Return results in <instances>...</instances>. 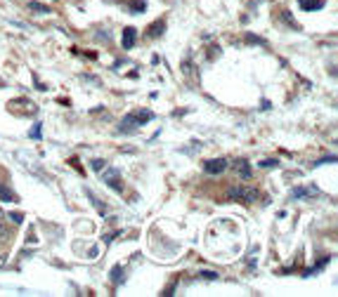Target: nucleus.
<instances>
[{"label":"nucleus","mask_w":338,"mask_h":297,"mask_svg":"<svg viewBox=\"0 0 338 297\" xmlns=\"http://www.w3.org/2000/svg\"><path fill=\"white\" fill-rule=\"evenodd\" d=\"M102 180H104V184L109 186V189H114V191H123V180H121V170H116V168H104V175H102Z\"/></svg>","instance_id":"7ed1b4c3"},{"label":"nucleus","mask_w":338,"mask_h":297,"mask_svg":"<svg viewBox=\"0 0 338 297\" xmlns=\"http://www.w3.org/2000/svg\"><path fill=\"white\" fill-rule=\"evenodd\" d=\"M33 139H41V123H36V125L31 127V132H29Z\"/></svg>","instance_id":"a211bd4d"},{"label":"nucleus","mask_w":338,"mask_h":297,"mask_svg":"<svg viewBox=\"0 0 338 297\" xmlns=\"http://www.w3.org/2000/svg\"><path fill=\"white\" fill-rule=\"evenodd\" d=\"M298 5L305 12H317L324 7V0H298Z\"/></svg>","instance_id":"0eeeda50"},{"label":"nucleus","mask_w":338,"mask_h":297,"mask_svg":"<svg viewBox=\"0 0 338 297\" xmlns=\"http://www.w3.org/2000/svg\"><path fill=\"white\" fill-rule=\"evenodd\" d=\"M135 40H137V31H135V26H126V29H123V36H121V45H123V50H132V47H135Z\"/></svg>","instance_id":"39448f33"},{"label":"nucleus","mask_w":338,"mask_h":297,"mask_svg":"<svg viewBox=\"0 0 338 297\" xmlns=\"http://www.w3.org/2000/svg\"><path fill=\"white\" fill-rule=\"evenodd\" d=\"M26 7H29L31 12H38V14H43V12H45V14H47V12H52L47 5H43V2H29Z\"/></svg>","instance_id":"9b49d317"},{"label":"nucleus","mask_w":338,"mask_h":297,"mask_svg":"<svg viewBox=\"0 0 338 297\" xmlns=\"http://www.w3.org/2000/svg\"><path fill=\"white\" fill-rule=\"evenodd\" d=\"M7 217H10V220H12L14 224H22V222H24V215H19V212H10Z\"/></svg>","instance_id":"dca6fc26"},{"label":"nucleus","mask_w":338,"mask_h":297,"mask_svg":"<svg viewBox=\"0 0 338 297\" xmlns=\"http://www.w3.org/2000/svg\"><path fill=\"white\" fill-rule=\"evenodd\" d=\"M144 10H147V2H144V0H137V2L132 5V12H144Z\"/></svg>","instance_id":"f3484780"},{"label":"nucleus","mask_w":338,"mask_h":297,"mask_svg":"<svg viewBox=\"0 0 338 297\" xmlns=\"http://www.w3.org/2000/svg\"><path fill=\"white\" fill-rule=\"evenodd\" d=\"M126 269H123V266H114V269H111V281H114V283H116V286H119V283H123V278H126Z\"/></svg>","instance_id":"9d476101"},{"label":"nucleus","mask_w":338,"mask_h":297,"mask_svg":"<svg viewBox=\"0 0 338 297\" xmlns=\"http://www.w3.org/2000/svg\"><path fill=\"white\" fill-rule=\"evenodd\" d=\"M90 168L95 170V172H102V170L107 168V160H102V158H92V160H90Z\"/></svg>","instance_id":"f8f14e48"},{"label":"nucleus","mask_w":338,"mask_h":297,"mask_svg":"<svg viewBox=\"0 0 338 297\" xmlns=\"http://www.w3.org/2000/svg\"><path fill=\"white\" fill-rule=\"evenodd\" d=\"M2 236H5V226L0 224V238H2Z\"/></svg>","instance_id":"6ab92c4d"},{"label":"nucleus","mask_w":338,"mask_h":297,"mask_svg":"<svg viewBox=\"0 0 338 297\" xmlns=\"http://www.w3.org/2000/svg\"><path fill=\"white\" fill-rule=\"evenodd\" d=\"M234 170H237V175H239L241 180H251V165H249V160L237 158L234 160Z\"/></svg>","instance_id":"423d86ee"},{"label":"nucleus","mask_w":338,"mask_h":297,"mask_svg":"<svg viewBox=\"0 0 338 297\" xmlns=\"http://www.w3.org/2000/svg\"><path fill=\"white\" fill-rule=\"evenodd\" d=\"M0 87H2V80H0Z\"/></svg>","instance_id":"aec40b11"},{"label":"nucleus","mask_w":338,"mask_h":297,"mask_svg":"<svg viewBox=\"0 0 338 297\" xmlns=\"http://www.w3.org/2000/svg\"><path fill=\"white\" fill-rule=\"evenodd\" d=\"M277 165H279V160H274V158L260 160V168H277Z\"/></svg>","instance_id":"4468645a"},{"label":"nucleus","mask_w":338,"mask_h":297,"mask_svg":"<svg viewBox=\"0 0 338 297\" xmlns=\"http://www.w3.org/2000/svg\"><path fill=\"white\" fill-rule=\"evenodd\" d=\"M164 31H166V21H164V19H159V21H154L152 26H149L147 36H149V38H156V36H161Z\"/></svg>","instance_id":"6e6552de"},{"label":"nucleus","mask_w":338,"mask_h":297,"mask_svg":"<svg viewBox=\"0 0 338 297\" xmlns=\"http://www.w3.org/2000/svg\"><path fill=\"white\" fill-rule=\"evenodd\" d=\"M199 276H201V278H206V281H215V278H218V274H215V271H199Z\"/></svg>","instance_id":"2eb2a0df"},{"label":"nucleus","mask_w":338,"mask_h":297,"mask_svg":"<svg viewBox=\"0 0 338 297\" xmlns=\"http://www.w3.org/2000/svg\"><path fill=\"white\" fill-rule=\"evenodd\" d=\"M227 198L232 201H244V203H253L258 198V191L251 189V186H234V189L227 191Z\"/></svg>","instance_id":"f03ea898"},{"label":"nucleus","mask_w":338,"mask_h":297,"mask_svg":"<svg viewBox=\"0 0 338 297\" xmlns=\"http://www.w3.org/2000/svg\"><path fill=\"white\" fill-rule=\"evenodd\" d=\"M329 262H331V255H327V257H322V260H319V262H317V264L312 266V269H307V271H305L303 276H315L317 271H322V269H324V266H327Z\"/></svg>","instance_id":"1a4fd4ad"},{"label":"nucleus","mask_w":338,"mask_h":297,"mask_svg":"<svg viewBox=\"0 0 338 297\" xmlns=\"http://www.w3.org/2000/svg\"><path fill=\"white\" fill-rule=\"evenodd\" d=\"M149 120H154V113L149 109H140V111H130L121 118L119 123V132L121 135H135L142 125H147Z\"/></svg>","instance_id":"f257e3e1"},{"label":"nucleus","mask_w":338,"mask_h":297,"mask_svg":"<svg viewBox=\"0 0 338 297\" xmlns=\"http://www.w3.org/2000/svg\"><path fill=\"white\" fill-rule=\"evenodd\" d=\"M310 193H312L310 189L300 186V189H294V191H291V198H296V201H298V198H303V196H310Z\"/></svg>","instance_id":"ddd939ff"},{"label":"nucleus","mask_w":338,"mask_h":297,"mask_svg":"<svg viewBox=\"0 0 338 297\" xmlns=\"http://www.w3.org/2000/svg\"><path fill=\"white\" fill-rule=\"evenodd\" d=\"M225 170H227V160L225 158H213L204 163V172L206 175H222Z\"/></svg>","instance_id":"20e7f679"}]
</instances>
